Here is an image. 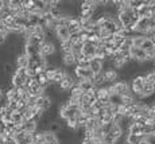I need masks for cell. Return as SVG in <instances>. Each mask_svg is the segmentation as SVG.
<instances>
[{
    "mask_svg": "<svg viewBox=\"0 0 155 144\" xmlns=\"http://www.w3.org/2000/svg\"><path fill=\"white\" fill-rule=\"evenodd\" d=\"M144 88V76H134L131 78L130 83V90L135 97H139L140 93Z\"/></svg>",
    "mask_w": 155,
    "mask_h": 144,
    "instance_id": "obj_1",
    "label": "cell"
},
{
    "mask_svg": "<svg viewBox=\"0 0 155 144\" xmlns=\"http://www.w3.org/2000/svg\"><path fill=\"white\" fill-rule=\"evenodd\" d=\"M128 53H130V58L132 62H135V64H146V62H148L150 59H148L147 54L143 51L142 49H139V47H130V50H128Z\"/></svg>",
    "mask_w": 155,
    "mask_h": 144,
    "instance_id": "obj_2",
    "label": "cell"
},
{
    "mask_svg": "<svg viewBox=\"0 0 155 144\" xmlns=\"http://www.w3.org/2000/svg\"><path fill=\"white\" fill-rule=\"evenodd\" d=\"M57 53V47L54 42H50V41H45L42 44L39 46V54L41 57H43L45 59L50 58L51 55H54Z\"/></svg>",
    "mask_w": 155,
    "mask_h": 144,
    "instance_id": "obj_3",
    "label": "cell"
},
{
    "mask_svg": "<svg viewBox=\"0 0 155 144\" xmlns=\"http://www.w3.org/2000/svg\"><path fill=\"white\" fill-rule=\"evenodd\" d=\"M34 106L38 108L39 110H42V112H47V110L50 109V108L53 106V101L50 97H47V96H39V97L35 98V103H34Z\"/></svg>",
    "mask_w": 155,
    "mask_h": 144,
    "instance_id": "obj_4",
    "label": "cell"
},
{
    "mask_svg": "<svg viewBox=\"0 0 155 144\" xmlns=\"http://www.w3.org/2000/svg\"><path fill=\"white\" fill-rule=\"evenodd\" d=\"M76 82H77L76 77L71 76V74H69V73H66V76L64 77V80L58 83V88H59L61 92H69L70 89L76 85Z\"/></svg>",
    "mask_w": 155,
    "mask_h": 144,
    "instance_id": "obj_5",
    "label": "cell"
},
{
    "mask_svg": "<svg viewBox=\"0 0 155 144\" xmlns=\"http://www.w3.org/2000/svg\"><path fill=\"white\" fill-rule=\"evenodd\" d=\"M113 88H115L116 94L120 96V97H121V96L128 94V93H131V90H130V83H128L127 81H124V80L116 81V82L113 83Z\"/></svg>",
    "mask_w": 155,
    "mask_h": 144,
    "instance_id": "obj_6",
    "label": "cell"
},
{
    "mask_svg": "<svg viewBox=\"0 0 155 144\" xmlns=\"http://www.w3.org/2000/svg\"><path fill=\"white\" fill-rule=\"evenodd\" d=\"M73 76L76 77V80H89L93 77V73L89 70L88 67H80V66H74V73Z\"/></svg>",
    "mask_w": 155,
    "mask_h": 144,
    "instance_id": "obj_7",
    "label": "cell"
},
{
    "mask_svg": "<svg viewBox=\"0 0 155 144\" xmlns=\"http://www.w3.org/2000/svg\"><path fill=\"white\" fill-rule=\"evenodd\" d=\"M103 76H104V81L105 83H115L116 81H119V73L117 70H115L113 67H107L103 70Z\"/></svg>",
    "mask_w": 155,
    "mask_h": 144,
    "instance_id": "obj_8",
    "label": "cell"
},
{
    "mask_svg": "<svg viewBox=\"0 0 155 144\" xmlns=\"http://www.w3.org/2000/svg\"><path fill=\"white\" fill-rule=\"evenodd\" d=\"M88 69H89V70H91L93 74L103 73V70H104V62L100 61V59H97V58H93V59H91V61H89Z\"/></svg>",
    "mask_w": 155,
    "mask_h": 144,
    "instance_id": "obj_9",
    "label": "cell"
},
{
    "mask_svg": "<svg viewBox=\"0 0 155 144\" xmlns=\"http://www.w3.org/2000/svg\"><path fill=\"white\" fill-rule=\"evenodd\" d=\"M94 96H96L97 101H100V103H108V100H109V93H108L107 86L97 88L96 92H94Z\"/></svg>",
    "mask_w": 155,
    "mask_h": 144,
    "instance_id": "obj_10",
    "label": "cell"
},
{
    "mask_svg": "<svg viewBox=\"0 0 155 144\" xmlns=\"http://www.w3.org/2000/svg\"><path fill=\"white\" fill-rule=\"evenodd\" d=\"M54 35L57 38V41L61 43V42L64 41H68L70 37L69 31H68V27H57V28L54 30Z\"/></svg>",
    "mask_w": 155,
    "mask_h": 144,
    "instance_id": "obj_11",
    "label": "cell"
},
{
    "mask_svg": "<svg viewBox=\"0 0 155 144\" xmlns=\"http://www.w3.org/2000/svg\"><path fill=\"white\" fill-rule=\"evenodd\" d=\"M68 31H69L70 35L81 31V23H80L78 18H70L69 23H68Z\"/></svg>",
    "mask_w": 155,
    "mask_h": 144,
    "instance_id": "obj_12",
    "label": "cell"
},
{
    "mask_svg": "<svg viewBox=\"0 0 155 144\" xmlns=\"http://www.w3.org/2000/svg\"><path fill=\"white\" fill-rule=\"evenodd\" d=\"M82 54L85 57H88L89 59H93L94 54H96V46L91 42H86V43L82 44Z\"/></svg>",
    "mask_w": 155,
    "mask_h": 144,
    "instance_id": "obj_13",
    "label": "cell"
},
{
    "mask_svg": "<svg viewBox=\"0 0 155 144\" xmlns=\"http://www.w3.org/2000/svg\"><path fill=\"white\" fill-rule=\"evenodd\" d=\"M43 144H61L59 143V137L57 135L51 133L49 131L43 132Z\"/></svg>",
    "mask_w": 155,
    "mask_h": 144,
    "instance_id": "obj_14",
    "label": "cell"
},
{
    "mask_svg": "<svg viewBox=\"0 0 155 144\" xmlns=\"http://www.w3.org/2000/svg\"><path fill=\"white\" fill-rule=\"evenodd\" d=\"M128 135H135V136H143V125L139 123H131L128 127Z\"/></svg>",
    "mask_w": 155,
    "mask_h": 144,
    "instance_id": "obj_15",
    "label": "cell"
},
{
    "mask_svg": "<svg viewBox=\"0 0 155 144\" xmlns=\"http://www.w3.org/2000/svg\"><path fill=\"white\" fill-rule=\"evenodd\" d=\"M61 61H62V64H64V66H66V67H74V66H76V57L71 53L62 54Z\"/></svg>",
    "mask_w": 155,
    "mask_h": 144,
    "instance_id": "obj_16",
    "label": "cell"
},
{
    "mask_svg": "<svg viewBox=\"0 0 155 144\" xmlns=\"http://www.w3.org/2000/svg\"><path fill=\"white\" fill-rule=\"evenodd\" d=\"M15 66H16V67H27V66H28V57L26 55L25 53L16 55V59H15Z\"/></svg>",
    "mask_w": 155,
    "mask_h": 144,
    "instance_id": "obj_17",
    "label": "cell"
},
{
    "mask_svg": "<svg viewBox=\"0 0 155 144\" xmlns=\"http://www.w3.org/2000/svg\"><path fill=\"white\" fill-rule=\"evenodd\" d=\"M66 73H68V71L65 70V67H58L55 70V74H54V77H53L51 83H55V85H58V83L61 82L62 80H64V77L66 76Z\"/></svg>",
    "mask_w": 155,
    "mask_h": 144,
    "instance_id": "obj_18",
    "label": "cell"
},
{
    "mask_svg": "<svg viewBox=\"0 0 155 144\" xmlns=\"http://www.w3.org/2000/svg\"><path fill=\"white\" fill-rule=\"evenodd\" d=\"M15 69H16L15 64H11V62H4V64H3V73H4L7 77L12 76L15 73Z\"/></svg>",
    "mask_w": 155,
    "mask_h": 144,
    "instance_id": "obj_19",
    "label": "cell"
},
{
    "mask_svg": "<svg viewBox=\"0 0 155 144\" xmlns=\"http://www.w3.org/2000/svg\"><path fill=\"white\" fill-rule=\"evenodd\" d=\"M144 136H135V135H127L124 139V144H139V142Z\"/></svg>",
    "mask_w": 155,
    "mask_h": 144,
    "instance_id": "obj_20",
    "label": "cell"
},
{
    "mask_svg": "<svg viewBox=\"0 0 155 144\" xmlns=\"http://www.w3.org/2000/svg\"><path fill=\"white\" fill-rule=\"evenodd\" d=\"M71 46L73 44L70 43V41H64L59 43V49H61V53L62 54H68V53H71Z\"/></svg>",
    "mask_w": 155,
    "mask_h": 144,
    "instance_id": "obj_21",
    "label": "cell"
},
{
    "mask_svg": "<svg viewBox=\"0 0 155 144\" xmlns=\"http://www.w3.org/2000/svg\"><path fill=\"white\" fill-rule=\"evenodd\" d=\"M135 103V96L132 93H128L126 96H121V105H132Z\"/></svg>",
    "mask_w": 155,
    "mask_h": 144,
    "instance_id": "obj_22",
    "label": "cell"
},
{
    "mask_svg": "<svg viewBox=\"0 0 155 144\" xmlns=\"http://www.w3.org/2000/svg\"><path fill=\"white\" fill-rule=\"evenodd\" d=\"M31 136H32V143H41V144H43V132L42 131L34 132Z\"/></svg>",
    "mask_w": 155,
    "mask_h": 144,
    "instance_id": "obj_23",
    "label": "cell"
},
{
    "mask_svg": "<svg viewBox=\"0 0 155 144\" xmlns=\"http://www.w3.org/2000/svg\"><path fill=\"white\" fill-rule=\"evenodd\" d=\"M101 144H117V140L115 137H112L111 135H104L103 139H101Z\"/></svg>",
    "mask_w": 155,
    "mask_h": 144,
    "instance_id": "obj_24",
    "label": "cell"
},
{
    "mask_svg": "<svg viewBox=\"0 0 155 144\" xmlns=\"http://www.w3.org/2000/svg\"><path fill=\"white\" fill-rule=\"evenodd\" d=\"M139 144H153V143H151L150 140L147 139V137H143V139L140 140V142H139Z\"/></svg>",
    "mask_w": 155,
    "mask_h": 144,
    "instance_id": "obj_25",
    "label": "cell"
},
{
    "mask_svg": "<svg viewBox=\"0 0 155 144\" xmlns=\"http://www.w3.org/2000/svg\"><path fill=\"white\" fill-rule=\"evenodd\" d=\"M148 140H150V142L153 143V144H155V137H153V139H148Z\"/></svg>",
    "mask_w": 155,
    "mask_h": 144,
    "instance_id": "obj_26",
    "label": "cell"
},
{
    "mask_svg": "<svg viewBox=\"0 0 155 144\" xmlns=\"http://www.w3.org/2000/svg\"><path fill=\"white\" fill-rule=\"evenodd\" d=\"M2 97H3V90L0 89V98H2Z\"/></svg>",
    "mask_w": 155,
    "mask_h": 144,
    "instance_id": "obj_27",
    "label": "cell"
},
{
    "mask_svg": "<svg viewBox=\"0 0 155 144\" xmlns=\"http://www.w3.org/2000/svg\"><path fill=\"white\" fill-rule=\"evenodd\" d=\"M32 144H41V143H32Z\"/></svg>",
    "mask_w": 155,
    "mask_h": 144,
    "instance_id": "obj_28",
    "label": "cell"
}]
</instances>
